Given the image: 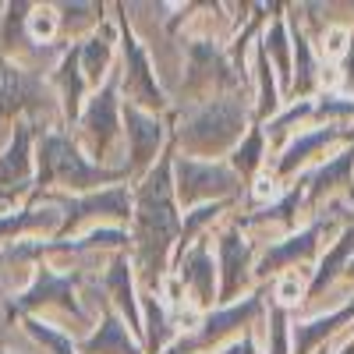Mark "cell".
I'll use <instances>...</instances> for the list:
<instances>
[{
	"label": "cell",
	"instance_id": "obj_5",
	"mask_svg": "<svg viewBox=\"0 0 354 354\" xmlns=\"http://www.w3.org/2000/svg\"><path fill=\"white\" fill-rule=\"evenodd\" d=\"M344 223L337 216L326 213H312V220L298 230H290L287 238H277L270 245H259V259H255V283L266 287L283 273L294 270H312L319 262V255L326 252V238L337 234Z\"/></svg>",
	"mask_w": 354,
	"mask_h": 354
},
{
	"label": "cell",
	"instance_id": "obj_39",
	"mask_svg": "<svg viewBox=\"0 0 354 354\" xmlns=\"http://www.w3.org/2000/svg\"><path fill=\"white\" fill-rule=\"evenodd\" d=\"M0 354H4V351H0Z\"/></svg>",
	"mask_w": 354,
	"mask_h": 354
},
{
	"label": "cell",
	"instance_id": "obj_1",
	"mask_svg": "<svg viewBox=\"0 0 354 354\" xmlns=\"http://www.w3.org/2000/svg\"><path fill=\"white\" fill-rule=\"evenodd\" d=\"M174 138L156 160V167L138 177L135 213H131V266L142 290H160L170 277L177 245H181V205L174 195Z\"/></svg>",
	"mask_w": 354,
	"mask_h": 354
},
{
	"label": "cell",
	"instance_id": "obj_3",
	"mask_svg": "<svg viewBox=\"0 0 354 354\" xmlns=\"http://www.w3.org/2000/svg\"><path fill=\"white\" fill-rule=\"evenodd\" d=\"M131 177L124 167H100L93 163L78 142L64 131H46L36 149V185L39 188H68V192H100L110 185H128Z\"/></svg>",
	"mask_w": 354,
	"mask_h": 354
},
{
	"label": "cell",
	"instance_id": "obj_10",
	"mask_svg": "<svg viewBox=\"0 0 354 354\" xmlns=\"http://www.w3.org/2000/svg\"><path fill=\"white\" fill-rule=\"evenodd\" d=\"M351 142H354V124H312L294 138H287L277 149V156L270 160V167L287 185L290 177H301L305 170L319 167L333 145H351Z\"/></svg>",
	"mask_w": 354,
	"mask_h": 354
},
{
	"label": "cell",
	"instance_id": "obj_18",
	"mask_svg": "<svg viewBox=\"0 0 354 354\" xmlns=\"http://www.w3.org/2000/svg\"><path fill=\"white\" fill-rule=\"evenodd\" d=\"M110 298H113V312L128 322V330L142 340V290H138V277L128 255H113V262L106 266L103 283H100Z\"/></svg>",
	"mask_w": 354,
	"mask_h": 354
},
{
	"label": "cell",
	"instance_id": "obj_37",
	"mask_svg": "<svg viewBox=\"0 0 354 354\" xmlns=\"http://www.w3.org/2000/svg\"><path fill=\"white\" fill-rule=\"evenodd\" d=\"M344 283H351V287H354V259L347 262V270H344Z\"/></svg>",
	"mask_w": 354,
	"mask_h": 354
},
{
	"label": "cell",
	"instance_id": "obj_33",
	"mask_svg": "<svg viewBox=\"0 0 354 354\" xmlns=\"http://www.w3.org/2000/svg\"><path fill=\"white\" fill-rule=\"evenodd\" d=\"M57 25H61L57 8H32V15H28V36H32V43H50Z\"/></svg>",
	"mask_w": 354,
	"mask_h": 354
},
{
	"label": "cell",
	"instance_id": "obj_30",
	"mask_svg": "<svg viewBox=\"0 0 354 354\" xmlns=\"http://www.w3.org/2000/svg\"><path fill=\"white\" fill-rule=\"evenodd\" d=\"M266 347L262 354H290V312L273 305L270 298V312H266Z\"/></svg>",
	"mask_w": 354,
	"mask_h": 354
},
{
	"label": "cell",
	"instance_id": "obj_19",
	"mask_svg": "<svg viewBox=\"0 0 354 354\" xmlns=\"http://www.w3.org/2000/svg\"><path fill=\"white\" fill-rule=\"evenodd\" d=\"M351 259H354V220H347V223L333 234V241L326 245V252H322L319 262L312 266V277H308V301L326 298V294L337 287V280H344V270H347ZM308 301H305V305H308Z\"/></svg>",
	"mask_w": 354,
	"mask_h": 354
},
{
	"label": "cell",
	"instance_id": "obj_32",
	"mask_svg": "<svg viewBox=\"0 0 354 354\" xmlns=\"http://www.w3.org/2000/svg\"><path fill=\"white\" fill-rule=\"evenodd\" d=\"M57 223V213L53 209H25V213H11V216H0V238L8 234H18V230H36V227H53Z\"/></svg>",
	"mask_w": 354,
	"mask_h": 354
},
{
	"label": "cell",
	"instance_id": "obj_38",
	"mask_svg": "<svg viewBox=\"0 0 354 354\" xmlns=\"http://www.w3.org/2000/svg\"><path fill=\"white\" fill-rule=\"evenodd\" d=\"M351 220H354V213H351Z\"/></svg>",
	"mask_w": 354,
	"mask_h": 354
},
{
	"label": "cell",
	"instance_id": "obj_7",
	"mask_svg": "<svg viewBox=\"0 0 354 354\" xmlns=\"http://www.w3.org/2000/svg\"><path fill=\"white\" fill-rule=\"evenodd\" d=\"M241 188L245 181L227 160H192L174 153V195L181 213L205 202H238Z\"/></svg>",
	"mask_w": 354,
	"mask_h": 354
},
{
	"label": "cell",
	"instance_id": "obj_15",
	"mask_svg": "<svg viewBox=\"0 0 354 354\" xmlns=\"http://www.w3.org/2000/svg\"><path fill=\"white\" fill-rule=\"evenodd\" d=\"M298 185L305 188L308 205H319L322 198L330 205L337 202V195H344V202H354V142L344 145L337 156H326L319 167L305 170Z\"/></svg>",
	"mask_w": 354,
	"mask_h": 354
},
{
	"label": "cell",
	"instance_id": "obj_21",
	"mask_svg": "<svg viewBox=\"0 0 354 354\" xmlns=\"http://www.w3.org/2000/svg\"><path fill=\"white\" fill-rule=\"evenodd\" d=\"M39 103H43L39 78L0 57V121H8L21 110H36Z\"/></svg>",
	"mask_w": 354,
	"mask_h": 354
},
{
	"label": "cell",
	"instance_id": "obj_16",
	"mask_svg": "<svg viewBox=\"0 0 354 354\" xmlns=\"http://www.w3.org/2000/svg\"><path fill=\"white\" fill-rule=\"evenodd\" d=\"M78 283H82V273H57V270H50V266H43V270L36 273V280H32V287H28L18 301H11L8 312L11 315H25V312H32L39 305H64L78 322H88L85 308L75 298Z\"/></svg>",
	"mask_w": 354,
	"mask_h": 354
},
{
	"label": "cell",
	"instance_id": "obj_27",
	"mask_svg": "<svg viewBox=\"0 0 354 354\" xmlns=\"http://www.w3.org/2000/svg\"><path fill=\"white\" fill-rule=\"evenodd\" d=\"M57 88H61V106H64V121H78L85 110V75H82V57H78V43H71L61 53V64H57Z\"/></svg>",
	"mask_w": 354,
	"mask_h": 354
},
{
	"label": "cell",
	"instance_id": "obj_12",
	"mask_svg": "<svg viewBox=\"0 0 354 354\" xmlns=\"http://www.w3.org/2000/svg\"><path fill=\"white\" fill-rule=\"evenodd\" d=\"M53 202L61 205V227H57V238H68V234L85 223V220H113L117 227L131 223V213H135V188L128 185H110V188H100V192H85V195H53Z\"/></svg>",
	"mask_w": 354,
	"mask_h": 354
},
{
	"label": "cell",
	"instance_id": "obj_8",
	"mask_svg": "<svg viewBox=\"0 0 354 354\" xmlns=\"http://www.w3.org/2000/svg\"><path fill=\"white\" fill-rule=\"evenodd\" d=\"M124 100H121V71H110V78L96 88L93 96L85 100V110L78 117V128H82V138L88 142V160L100 163V167H110L113 160V145L124 131Z\"/></svg>",
	"mask_w": 354,
	"mask_h": 354
},
{
	"label": "cell",
	"instance_id": "obj_28",
	"mask_svg": "<svg viewBox=\"0 0 354 354\" xmlns=\"http://www.w3.org/2000/svg\"><path fill=\"white\" fill-rule=\"evenodd\" d=\"M227 163L238 170V177L245 185H252L255 177L270 167V138H266V128L262 124H252L248 135L241 138V145L227 156Z\"/></svg>",
	"mask_w": 354,
	"mask_h": 354
},
{
	"label": "cell",
	"instance_id": "obj_29",
	"mask_svg": "<svg viewBox=\"0 0 354 354\" xmlns=\"http://www.w3.org/2000/svg\"><path fill=\"white\" fill-rule=\"evenodd\" d=\"M308 277L312 270H294V273H283L270 283V294H273V305L280 308H301L308 301Z\"/></svg>",
	"mask_w": 354,
	"mask_h": 354
},
{
	"label": "cell",
	"instance_id": "obj_25",
	"mask_svg": "<svg viewBox=\"0 0 354 354\" xmlns=\"http://www.w3.org/2000/svg\"><path fill=\"white\" fill-rule=\"evenodd\" d=\"M113 46H117V32L110 25H96L93 32H88V39L78 43V57H82V75L85 82L100 88L110 71H113Z\"/></svg>",
	"mask_w": 354,
	"mask_h": 354
},
{
	"label": "cell",
	"instance_id": "obj_14",
	"mask_svg": "<svg viewBox=\"0 0 354 354\" xmlns=\"http://www.w3.org/2000/svg\"><path fill=\"white\" fill-rule=\"evenodd\" d=\"M347 326H354V294L347 301H337L330 312L290 319V354H322L326 344Z\"/></svg>",
	"mask_w": 354,
	"mask_h": 354
},
{
	"label": "cell",
	"instance_id": "obj_4",
	"mask_svg": "<svg viewBox=\"0 0 354 354\" xmlns=\"http://www.w3.org/2000/svg\"><path fill=\"white\" fill-rule=\"evenodd\" d=\"M270 312V298H266V287H255L245 298L230 301V305H216L213 312H205L198 319V326L192 333H181L174 340V347L167 354H209L220 351L223 344L238 340L248 330H259Z\"/></svg>",
	"mask_w": 354,
	"mask_h": 354
},
{
	"label": "cell",
	"instance_id": "obj_23",
	"mask_svg": "<svg viewBox=\"0 0 354 354\" xmlns=\"http://www.w3.org/2000/svg\"><path fill=\"white\" fill-rule=\"evenodd\" d=\"M177 337H181V326H177L174 312L163 305V298L153 290H142V347H145V354H167Z\"/></svg>",
	"mask_w": 354,
	"mask_h": 354
},
{
	"label": "cell",
	"instance_id": "obj_11",
	"mask_svg": "<svg viewBox=\"0 0 354 354\" xmlns=\"http://www.w3.org/2000/svg\"><path fill=\"white\" fill-rule=\"evenodd\" d=\"M121 117H124V138H128L124 170H128L131 181H138V177H145L156 167V160L163 156V149L170 145L174 117L170 113H149V110L131 106V103H124Z\"/></svg>",
	"mask_w": 354,
	"mask_h": 354
},
{
	"label": "cell",
	"instance_id": "obj_26",
	"mask_svg": "<svg viewBox=\"0 0 354 354\" xmlns=\"http://www.w3.org/2000/svg\"><path fill=\"white\" fill-rule=\"evenodd\" d=\"M78 351H82V354H145L142 340L128 330V322L117 315L113 308L103 312L100 330H96L93 337H85Z\"/></svg>",
	"mask_w": 354,
	"mask_h": 354
},
{
	"label": "cell",
	"instance_id": "obj_6",
	"mask_svg": "<svg viewBox=\"0 0 354 354\" xmlns=\"http://www.w3.org/2000/svg\"><path fill=\"white\" fill-rule=\"evenodd\" d=\"M117 43H121V100L131 106H142L149 113H170V96L156 75V64L149 57V46L131 28L124 4H117Z\"/></svg>",
	"mask_w": 354,
	"mask_h": 354
},
{
	"label": "cell",
	"instance_id": "obj_22",
	"mask_svg": "<svg viewBox=\"0 0 354 354\" xmlns=\"http://www.w3.org/2000/svg\"><path fill=\"white\" fill-rule=\"evenodd\" d=\"M283 103L287 100H283L280 78L270 64V57H266V50L255 39V53H252V117H255V124L273 121V117L283 110Z\"/></svg>",
	"mask_w": 354,
	"mask_h": 354
},
{
	"label": "cell",
	"instance_id": "obj_24",
	"mask_svg": "<svg viewBox=\"0 0 354 354\" xmlns=\"http://www.w3.org/2000/svg\"><path fill=\"white\" fill-rule=\"evenodd\" d=\"M259 46L266 50L270 64L280 78V88H283V100H290V85H294V46H290V25H287V15H273L266 21V28L259 32Z\"/></svg>",
	"mask_w": 354,
	"mask_h": 354
},
{
	"label": "cell",
	"instance_id": "obj_35",
	"mask_svg": "<svg viewBox=\"0 0 354 354\" xmlns=\"http://www.w3.org/2000/svg\"><path fill=\"white\" fill-rule=\"evenodd\" d=\"M216 354H262V347H259V330H248V333H241L238 340L223 344Z\"/></svg>",
	"mask_w": 354,
	"mask_h": 354
},
{
	"label": "cell",
	"instance_id": "obj_31",
	"mask_svg": "<svg viewBox=\"0 0 354 354\" xmlns=\"http://www.w3.org/2000/svg\"><path fill=\"white\" fill-rule=\"evenodd\" d=\"M25 330L32 333L50 354H78V347L71 344V337L64 330H57L53 322H39V319H25Z\"/></svg>",
	"mask_w": 354,
	"mask_h": 354
},
{
	"label": "cell",
	"instance_id": "obj_17",
	"mask_svg": "<svg viewBox=\"0 0 354 354\" xmlns=\"http://www.w3.org/2000/svg\"><path fill=\"white\" fill-rule=\"evenodd\" d=\"M287 25H290V46H294V85L290 100H312L322 93V57L315 50V39L308 36V28L298 18V8H287ZM287 100V103H290Z\"/></svg>",
	"mask_w": 354,
	"mask_h": 354
},
{
	"label": "cell",
	"instance_id": "obj_13",
	"mask_svg": "<svg viewBox=\"0 0 354 354\" xmlns=\"http://www.w3.org/2000/svg\"><path fill=\"white\" fill-rule=\"evenodd\" d=\"M170 273L185 287V298L198 315L213 312L220 305V273H216V255H213V234L177 255Z\"/></svg>",
	"mask_w": 354,
	"mask_h": 354
},
{
	"label": "cell",
	"instance_id": "obj_2",
	"mask_svg": "<svg viewBox=\"0 0 354 354\" xmlns=\"http://www.w3.org/2000/svg\"><path fill=\"white\" fill-rule=\"evenodd\" d=\"M170 138L177 145V156L192 160H227L255 124L252 100H245L241 93H223L205 103H195L185 110V117L170 110Z\"/></svg>",
	"mask_w": 354,
	"mask_h": 354
},
{
	"label": "cell",
	"instance_id": "obj_34",
	"mask_svg": "<svg viewBox=\"0 0 354 354\" xmlns=\"http://www.w3.org/2000/svg\"><path fill=\"white\" fill-rule=\"evenodd\" d=\"M337 75H340V93L354 96V28H351V43H347V50H344V57H340Z\"/></svg>",
	"mask_w": 354,
	"mask_h": 354
},
{
	"label": "cell",
	"instance_id": "obj_36",
	"mask_svg": "<svg viewBox=\"0 0 354 354\" xmlns=\"http://www.w3.org/2000/svg\"><path fill=\"white\" fill-rule=\"evenodd\" d=\"M333 354H354V333H351V337H347V340H344V344L333 351Z\"/></svg>",
	"mask_w": 354,
	"mask_h": 354
},
{
	"label": "cell",
	"instance_id": "obj_9",
	"mask_svg": "<svg viewBox=\"0 0 354 354\" xmlns=\"http://www.w3.org/2000/svg\"><path fill=\"white\" fill-rule=\"evenodd\" d=\"M216 273H220V305H230L252 294L255 283V259H259V241H252L241 227L223 220L216 227Z\"/></svg>",
	"mask_w": 354,
	"mask_h": 354
},
{
	"label": "cell",
	"instance_id": "obj_20",
	"mask_svg": "<svg viewBox=\"0 0 354 354\" xmlns=\"http://www.w3.org/2000/svg\"><path fill=\"white\" fill-rule=\"evenodd\" d=\"M32 121H18L11 145L0 156V195H21L32 185Z\"/></svg>",
	"mask_w": 354,
	"mask_h": 354
}]
</instances>
